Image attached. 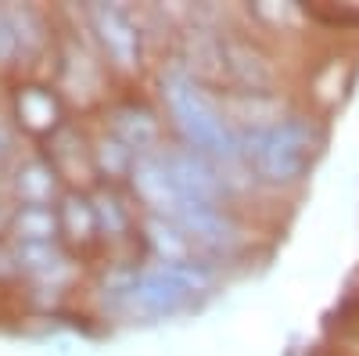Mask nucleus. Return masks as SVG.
I'll use <instances>...</instances> for the list:
<instances>
[{
  "instance_id": "f257e3e1",
  "label": "nucleus",
  "mask_w": 359,
  "mask_h": 356,
  "mask_svg": "<svg viewBox=\"0 0 359 356\" xmlns=\"http://www.w3.org/2000/svg\"><path fill=\"white\" fill-rule=\"evenodd\" d=\"M162 98L187 147H194L219 169L241 162V133L230 126L226 108L198 83V76L172 69L169 76H162Z\"/></svg>"
},
{
  "instance_id": "f03ea898",
  "label": "nucleus",
  "mask_w": 359,
  "mask_h": 356,
  "mask_svg": "<svg viewBox=\"0 0 359 356\" xmlns=\"http://www.w3.org/2000/svg\"><path fill=\"white\" fill-rule=\"evenodd\" d=\"M316 152H320V130L302 115L269 119V123H255L241 133V162L259 180L273 187L302 180Z\"/></svg>"
},
{
  "instance_id": "7ed1b4c3",
  "label": "nucleus",
  "mask_w": 359,
  "mask_h": 356,
  "mask_svg": "<svg viewBox=\"0 0 359 356\" xmlns=\"http://www.w3.org/2000/svg\"><path fill=\"white\" fill-rule=\"evenodd\" d=\"M208 284H212V277L201 263H158L118 288V306L130 317L158 320L187 310L198 295L208 291Z\"/></svg>"
},
{
  "instance_id": "20e7f679",
  "label": "nucleus",
  "mask_w": 359,
  "mask_h": 356,
  "mask_svg": "<svg viewBox=\"0 0 359 356\" xmlns=\"http://www.w3.org/2000/svg\"><path fill=\"white\" fill-rule=\"evenodd\" d=\"M90 22H94V33L104 54L111 58V65L123 72H133L140 65V33H137L133 18L118 4H94L90 8Z\"/></svg>"
},
{
  "instance_id": "39448f33",
  "label": "nucleus",
  "mask_w": 359,
  "mask_h": 356,
  "mask_svg": "<svg viewBox=\"0 0 359 356\" xmlns=\"http://www.w3.org/2000/svg\"><path fill=\"white\" fill-rule=\"evenodd\" d=\"M130 180H133V191L140 195V202H144L155 216H165V220L176 216V209H180V191H176V180H172V173H169L162 152L140 155V159L133 162Z\"/></svg>"
},
{
  "instance_id": "423d86ee",
  "label": "nucleus",
  "mask_w": 359,
  "mask_h": 356,
  "mask_svg": "<svg viewBox=\"0 0 359 356\" xmlns=\"http://www.w3.org/2000/svg\"><path fill=\"white\" fill-rule=\"evenodd\" d=\"M111 133L123 140L137 159L151 155L158 147V119L144 105H118L111 112Z\"/></svg>"
},
{
  "instance_id": "0eeeda50",
  "label": "nucleus",
  "mask_w": 359,
  "mask_h": 356,
  "mask_svg": "<svg viewBox=\"0 0 359 356\" xmlns=\"http://www.w3.org/2000/svg\"><path fill=\"white\" fill-rule=\"evenodd\" d=\"M15 195L22 205H50L57 198V169L50 159H25L15 173Z\"/></svg>"
},
{
  "instance_id": "6e6552de",
  "label": "nucleus",
  "mask_w": 359,
  "mask_h": 356,
  "mask_svg": "<svg viewBox=\"0 0 359 356\" xmlns=\"http://www.w3.org/2000/svg\"><path fill=\"white\" fill-rule=\"evenodd\" d=\"M18 123L33 133H57L62 130V105H57V98L47 86H22Z\"/></svg>"
},
{
  "instance_id": "1a4fd4ad",
  "label": "nucleus",
  "mask_w": 359,
  "mask_h": 356,
  "mask_svg": "<svg viewBox=\"0 0 359 356\" xmlns=\"http://www.w3.org/2000/svg\"><path fill=\"white\" fill-rule=\"evenodd\" d=\"M11 230H15V242H57L62 216H57L54 205H18Z\"/></svg>"
},
{
  "instance_id": "9d476101",
  "label": "nucleus",
  "mask_w": 359,
  "mask_h": 356,
  "mask_svg": "<svg viewBox=\"0 0 359 356\" xmlns=\"http://www.w3.org/2000/svg\"><path fill=\"white\" fill-rule=\"evenodd\" d=\"M15 263L29 277L47 281L65 270V252L57 249V242H15Z\"/></svg>"
},
{
  "instance_id": "9b49d317",
  "label": "nucleus",
  "mask_w": 359,
  "mask_h": 356,
  "mask_svg": "<svg viewBox=\"0 0 359 356\" xmlns=\"http://www.w3.org/2000/svg\"><path fill=\"white\" fill-rule=\"evenodd\" d=\"M57 216H62V234L76 237V242H90L97 234L94 198H86V195H65L62 205H57Z\"/></svg>"
},
{
  "instance_id": "f8f14e48",
  "label": "nucleus",
  "mask_w": 359,
  "mask_h": 356,
  "mask_svg": "<svg viewBox=\"0 0 359 356\" xmlns=\"http://www.w3.org/2000/svg\"><path fill=\"white\" fill-rule=\"evenodd\" d=\"M147 242H151V249L162 256V263H187L191 237L180 230L176 220L151 216V220H147Z\"/></svg>"
},
{
  "instance_id": "ddd939ff",
  "label": "nucleus",
  "mask_w": 359,
  "mask_h": 356,
  "mask_svg": "<svg viewBox=\"0 0 359 356\" xmlns=\"http://www.w3.org/2000/svg\"><path fill=\"white\" fill-rule=\"evenodd\" d=\"M90 152H94V169L97 173H108V176H130L133 173L137 155L115 133H104L97 140V147H90Z\"/></svg>"
},
{
  "instance_id": "4468645a",
  "label": "nucleus",
  "mask_w": 359,
  "mask_h": 356,
  "mask_svg": "<svg viewBox=\"0 0 359 356\" xmlns=\"http://www.w3.org/2000/svg\"><path fill=\"white\" fill-rule=\"evenodd\" d=\"M8 15H11V25H15V37H18V51H22V58H33V54H40L43 51V44H47V33H43V22H40V15L29 8V4H11L8 8Z\"/></svg>"
},
{
  "instance_id": "2eb2a0df",
  "label": "nucleus",
  "mask_w": 359,
  "mask_h": 356,
  "mask_svg": "<svg viewBox=\"0 0 359 356\" xmlns=\"http://www.w3.org/2000/svg\"><path fill=\"white\" fill-rule=\"evenodd\" d=\"M94 213H97V234H104V237L126 234L130 216H126L123 205H118L115 195H97V198H94Z\"/></svg>"
},
{
  "instance_id": "dca6fc26",
  "label": "nucleus",
  "mask_w": 359,
  "mask_h": 356,
  "mask_svg": "<svg viewBox=\"0 0 359 356\" xmlns=\"http://www.w3.org/2000/svg\"><path fill=\"white\" fill-rule=\"evenodd\" d=\"M15 58H22V51H18V37H15V25H11L8 8H0V69L11 65Z\"/></svg>"
},
{
  "instance_id": "f3484780",
  "label": "nucleus",
  "mask_w": 359,
  "mask_h": 356,
  "mask_svg": "<svg viewBox=\"0 0 359 356\" xmlns=\"http://www.w3.org/2000/svg\"><path fill=\"white\" fill-rule=\"evenodd\" d=\"M11 152H15V133H11V126H8V119L0 115V162H4Z\"/></svg>"
}]
</instances>
